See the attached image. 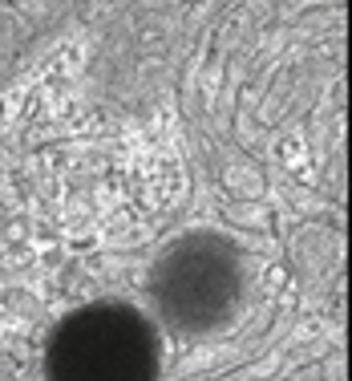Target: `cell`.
<instances>
[{
  "label": "cell",
  "instance_id": "1",
  "mask_svg": "<svg viewBox=\"0 0 352 381\" xmlns=\"http://www.w3.org/2000/svg\"><path fill=\"white\" fill-rule=\"evenodd\" d=\"M247 288L243 252L219 231H186L150 264L146 292L175 333H215L235 321Z\"/></svg>",
  "mask_w": 352,
  "mask_h": 381
},
{
  "label": "cell",
  "instance_id": "2",
  "mask_svg": "<svg viewBox=\"0 0 352 381\" xmlns=\"http://www.w3.org/2000/svg\"><path fill=\"white\" fill-rule=\"evenodd\" d=\"M162 337L158 325L122 300L73 308L45 345L49 381H158Z\"/></svg>",
  "mask_w": 352,
  "mask_h": 381
}]
</instances>
